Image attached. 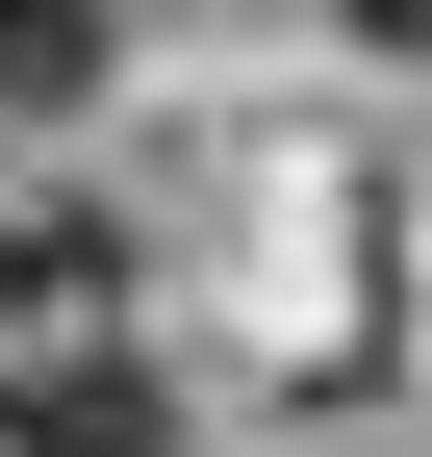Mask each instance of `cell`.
I'll return each instance as SVG.
<instances>
[{
  "label": "cell",
  "instance_id": "cell-1",
  "mask_svg": "<svg viewBox=\"0 0 432 457\" xmlns=\"http://www.w3.org/2000/svg\"><path fill=\"white\" fill-rule=\"evenodd\" d=\"M0 457H179V407H153V381L102 356V330H51V356L0 381Z\"/></svg>",
  "mask_w": 432,
  "mask_h": 457
},
{
  "label": "cell",
  "instance_id": "cell-2",
  "mask_svg": "<svg viewBox=\"0 0 432 457\" xmlns=\"http://www.w3.org/2000/svg\"><path fill=\"white\" fill-rule=\"evenodd\" d=\"M102 26H128V0H0V102H77Z\"/></svg>",
  "mask_w": 432,
  "mask_h": 457
},
{
  "label": "cell",
  "instance_id": "cell-3",
  "mask_svg": "<svg viewBox=\"0 0 432 457\" xmlns=\"http://www.w3.org/2000/svg\"><path fill=\"white\" fill-rule=\"evenodd\" d=\"M331 26H382V51H432V0H331Z\"/></svg>",
  "mask_w": 432,
  "mask_h": 457
}]
</instances>
